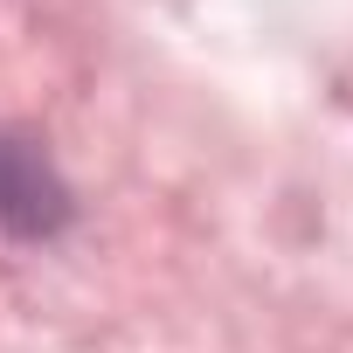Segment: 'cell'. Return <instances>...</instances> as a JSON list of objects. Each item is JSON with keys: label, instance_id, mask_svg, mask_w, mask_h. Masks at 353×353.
I'll return each mask as SVG.
<instances>
[]
</instances>
